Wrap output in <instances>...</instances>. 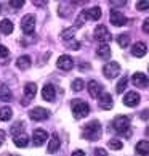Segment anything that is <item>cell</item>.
<instances>
[{
    "mask_svg": "<svg viewBox=\"0 0 149 156\" xmlns=\"http://www.w3.org/2000/svg\"><path fill=\"white\" fill-rule=\"evenodd\" d=\"M55 95H56V92H55L53 84H47V85H45L43 90H42V97H43V100H47V101H53V100H55Z\"/></svg>",
    "mask_w": 149,
    "mask_h": 156,
    "instance_id": "2e32d148",
    "label": "cell"
},
{
    "mask_svg": "<svg viewBox=\"0 0 149 156\" xmlns=\"http://www.w3.org/2000/svg\"><path fill=\"white\" fill-rule=\"evenodd\" d=\"M72 113L77 119H82V118H87L90 114V106L88 103H85L82 100H74L72 101Z\"/></svg>",
    "mask_w": 149,
    "mask_h": 156,
    "instance_id": "3957f363",
    "label": "cell"
},
{
    "mask_svg": "<svg viewBox=\"0 0 149 156\" xmlns=\"http://www.w3.org/2000/svg\"><path fill=\"white\" fill-rule=\"evenodd\" d=\"M122 142L119 140V138H112V140H109V148L112 150H122Z\"/></svg>",
    "mask_w": 149,
    "mask_h": 156,
    "instance_id": "1f68e13d",
    "label": "cell"
},
{
    "mask_svg": "<svg viewBox=\"0 0 149 156\" xmlns=\"http://www.w3.org/2000/svg\"><path fill=\"white\" fill-rule=\"evenodd\" d=\"M0 10H2V8H0Z\"/></svg>",
    "mask_w": 149,
    "mask_h": 156,
    "instance_id": "7dc6e473",
    "label": "cell"
},
{
    "mask_svg": "<svg viewBox=\"0 0 149 156\" xmlns=\"http://www.w3.org/2000/svg\"><path fill=\"white\" fill-rule=\"evenodd\" d=\"M11 156H13V154H11Z\"/></svg>",
    "mask_w": 149,
    "mask_h": 156,
    "instance_id": "bcb514c9",
    "label": "cell"
},
{
    "mask_svg": "<svg viewBox=\"0 0 149 156\" xmlns=\"http://www.w3.org/2000/svg\"><path fill=\"white\" fill-rule=\"evenodd\" d=\"M50 116V113H48V109H45L42 106H37V108H32L31 111H29V118L32 121H43V119H48Z\"/></svg>",
    "mask_w": 149,
    "mask_h": 156,
    "instance_id": "52a82bcc",
    "label": "cell"
},
{
    "mask_svg": "<svg viewBox=\"0 0 149 156\" xmlns=\"http://www.w3.org/2000/svg\"><path fill=\"white\" fill-rule=\"evenodd\" d=\"M95 39L101 44H107L112 39V36H111V32L107 31V27L101 24V26H96V29H95Z\"/></svg>",
    "mask_w": 149,
    "mask_h": 156,
    "instance_id": "277c9868",
    "label": "cell"
},
{
    "mask_svg": "<svg viewBox=\"0 0 149 156\" xmlns=\"http://www.w3.org/2000/svg\"><path fill=\"white\" fill-rule=\"evenodd\" d=\"M85 18H87V16H85V11H82V13H80V15L77 16V23H76V26H77V27L83 26V23H85Z\"/></svg>",
    "mask_w": 149,
    "mask_h": 156,
    "instance_id": "d590c367",
    "label": "cell"
},
{
    "mask_svg": "<svg viewBox=\"0 0 149 156\" xmlns=\"http://www.w3.org/2000/svg\"><path fill=\"white\" fill-rule=\"evenodd\" d=\"M93 156H107V153H106V150H104V148H95Z\"/></svg>",
    "mask_w": 149,
    "mask_h": 156,
    "instance_id": "8d00e7d4",
    "label": "cell"
},
{
    "mask_svg": "<svg viewBox=\"0 0 149 156\" xmlns=\"http://www.w3.org/2000/svg\"><path fill=\"white\" fill-rule=\"evenodd\" d=\"M131 82H133L136 87H146V85L149 84L147 82V77L143 73H135L133 77H131Z\"/></svg>",
    "mask_w": 149,
    "mask_h": 156,
    "instance_id": "e0dca14e",
    "label": "cell"
},
{
    "mask_svg": "<svg viewBox=\"0 0 149 156\" xmlns=\"http://www.w3.org/2000/svg\"><path fill=\"white\" fill-rule=\"evenodd\" d=\"M36 94H37V85L36 84H26L24 85V97L26 98H22V105H27L34 97H36Z\"/></svg>",
    "mask_w": 149,
    "mask_h": 156,
    "instance_id": "9c48e42d",
    "label": "cell"
},
{
    "mask_svg": "<svg viewBox=\"0 0 149 156\" xmlns=\"http://www.w3.org/2000/svg\"><path fill=\"white\" fill-rule=\"evenodd\" d=\"M83 87H85V84H83V80H82V79H76V80L72 82V90H74V92L83 90Z\"/></svg>",
    "mask_w": 149,
    "mask_h": 156,
    "instance_id": "4dcf8cb0",
    "label": "cell"
},
{
    "mask_svg": "<svg viewBox=\"0 0 149 156\" xmlns=\"http://www.w3.org/2000/svg\"><path fill=\"white\" fill-rule=\"evenodd\" d=\"M45 3H47V2H37V0L34 2V5H45Z\"/></svg>",
    "mask_w": 149,
    "mask_h": 156,
    "instance_id": "ee69618b",
    "label": "cell"
},
{
    "mask_svg": "<svg viewBox=\"0 0 149 156\" xmlns=\"http://www.w3.org/2000/svg\"><path fill=\"white\" fill-rule=\"evenodd\" d=\"M111 23H112L114 26L120 27V26L127 24V18H125L124 13H120V11H117V10H112L111 11Z\"/></svg>",
    "mask_w": 149,
    "mask_h": 156,
    "instance_id": "30bf717a",
    "label": "cell"
},
{
    "mask_svg": "<svg viewBox=\"0 0 149 156\" xmlns=\"http://www.w3.org/2000/svg\"><path fill=\"white\" fill-rule=\"evenodd\" d=\"M138 103H140V95L136 92H128L124 97V105H127V106H136Z\"/></svg>",
    "mask_w": 149,
    "mask_h": 156,
    "instance_id": "4fadbf2b",
    "label": "cell"
},
{
    "mask_svg": "<svg viewBox=\"0 0 149 156\" xmlns=\"http://www.w3.org/2000/svg\"><path fill=\"white\" fill-rule=\"evenodd\" d=\"M103 92V85L98 84L96 80H90L88 82V94L93 97V98H98Z\"/></svg>",
    "mask_w": 149,
    "mask_h": 156,
    "instance_id": "5bb4252c",
    "label": "cell"
},
{
    "mask_svg": "<svg viewBox=\"0 0 149 156\" xmlns=\"http://www.w3.org/2000/svg\"><path fill=\"white\" fill-rule=\"evenodd\" d=\"M34 27H36V18L34 15H26L24 18L21 20V29L24 34H32Z\"/></svg>",
    "mask_w": 149,
    "mask_h": 156,
    "instance_id": "5b68a950",
    "label": "cell"
},
{
    "mask_svg": "<svg viewBox=\"0 0 149 156\" xmlns=\"http://www.w3.org/2000/svg\"><path fill=\"white\" fill-rule=\"evenodd\" d=\"M119 71H120V66L116 61L107 63V65H104V68H103V74H104L107 79H114L116 76H119Z\"/></svg>",
    "mask_w": 149,
    "mask_h": 156,
    "instance_id": "8992f818",
    "label": "cell"
},
{
    "mask_svg": "<svg viewBox=\"0 0 149 156\" xmlns=\"http://www.w3.org/2000/svg\"><path fill=\"white\" fill-rule=\"evenodd\" d=\"M72 156H85V153L82 151V150H76V151L72 153Z\"/></svg>",
    "mask_w": 149,
    "mask_h": 156,
    "instance_id": "ab89813d",
    "label": "cell"
},
{
    "mask_svg": "<svg viewBox=\"0 0 149 156\" xmlns=\"http://www.w3.org/2000/svg\"><path fill=\"white\" fill-rule=\"evenodd\" d=\"M74 36H76V27H67V29L63 31L61 39H63V40H71Z\"/></svg>",
    "mask_w": 149,
    "mask_h": 156,
    "instance_id": "4316f807",
    "label": "cell"
},
{
    "mask_svg": "<svg viewBox=\"0 0 149 156\" xmlns=\"http://www.w3.org/2000/svg\"><path fill=\"white\" fill-rule=\"evenodd\" d=\"M16 66H18L19 69H22V71H26V69H29L31 68V56H19L18 61H16Z\"/></svg>",
    "mask_w": 149,
    "mask_h": 156,
    "instance_id": "cb8c5ba5",
    "label": "cell"
},
{
    "mask_svg": "<svg viewBox=\"0 0 149 156\" xmlns=\"http://www.w3.org/2000/svg\"><path fill=\"white\" fill-rule=\"evenodd\" d=\"M143 31L149 34V18H146V20H144V23H143Z\"/></svg>",
    "mask_w": 149,
    "mask_h": 156,
    "instance_id": "74e56055",
    "label": "cell"
},
{
    "mask_svg": "<svg viewBox=\"0 0 149 156\" xmlns=\"http://www.w3.org/2000/svg\"><path fill=\"white\" fill-rule=\"evenodd\" d=\"M96 55H98V58L101 60H107V58H111V48H109V45L107 44H101L98 50H96Z\"/></svg>",
    "mask_w": 149,
    "mask_h": 156,
    "instance_id": "ac0fdd59",
    "label": "cell"
},
{
    "mask_svg": "<svg viewBox=\"0 0 149 156\" xmlns=\"http://www.w3.org/2000/svg\"><path fill=\"white\" fill-rule=\"evenodd\" d=\"M127 82H128V79H127V76L125 77H122L119 80V84H117V87H116V90H117V94H122V92L125 90V87H127Z\"/></svg>",
    "mask_w": 149,
    "mask_h": 156,
    "instance_id": "f546056e",
    "label": "cell"
},
{
    "mask_svg": "<svg viewBox=\"0 0 149 156\" xmlns=\"http://www.w3.org/2000/svg\"><path fill=\"white\" fill-rule=\"evenodd\" d=\"M147 51V47L143 42H136L135 45H131V55L136 56V58H141V56H144Z\"/></svg>",
    "mask_w": 149,
    "mask_h": 156,
    "instance_id": "7c38bea8",
    "label": "cell"
},
{
    "mask_svg": "<svg viewBox=\"0 0 149 156\" xmlns=\"http://www.w3.org/2000/svg\"><path fill=\"white\" fill-rule=\"evenodd\" d=\"M140 116H141V119H147V118H149V111H146V109H144V111H143Z\"/></svg>",
    "mask_w": 149,
    "mask_h": 156,
    "instance_id": "60d3db41",
    "label": "cell"
},
{
    "mask_svg": "<svg viewBox=\"0 0 149 156\" xmlns=\"http://www.w3.org/2000/svg\"><path fill=\"white\" fill-rule=\"evenodd\" d=\"M85 16L91 21H96L101 18V8L100 7H91L88 10H85Z\"/></svg>",
    "mask_w": 149,
    "mask_h": 156,
    "instance_id": "d6986e66",
    "label": "cell"
},
{
    "mask_svg": "<svg viewBox=\"0 0 149 156\" xmlns=\"http://www.w3.org/2000/svg\"><path fill=\"white\" fill-rule=\"evenodd\" d=\"M22 132H24V124H22L21 121H19V122H16L13 127H11V134H13V137L22 134Z\"/></svg>",
    "mask_w": 149,
    "mask_h": 156,
    "instance_id": "f1b7e54d",
    "label": "cell"
},
{
    "mask_svg": "<svg viewBox=\"0 0 149 156\" xmlns=\"http://www.w3.org/2000/svg\"><path fill=\"white\" fill-rule=\"evenodd\" d=\"M136 8H138V10H147L149 8V0H141V2H138V3H136Z\"/></svg>",
    "mask_w": 149,
    "mask_h": 156,
    "instance_id": "836d02e7",
    "label": "cell"
},
{
    "mask_svg": "<svg viewBox=\"0 0 149 156\" xmlns=\"http://www.w3.org/2000/svg\"><path fill=\"white\" fill-rule=\"evenodd\" d=\"M15 29L13 23H11L10 20H2L0 21V32H3L5 36H8V34H11Z\"/></svg>",
    "mask_w": 149,
    "mask_h": 156,
    "instance_id": "7402d4cb",
    "label": "cell"
},
{
    "mask_svg": "<svg viewBox=\"0 0 149 156\" xmlns=\"http://www.w3.org/2000/svg\"><path fill=\"white\" fill-rule=\"evenodd\" d=\"M47 138H48V134L43 129H36L34 130V145L36 147L43 145V143L47 142Z\"/></svg>",
    "mask_w": 149,
    "mask_h": 156,
    "instance_id": "8fae6325",
    "label": "cell"
},
{
    "mask_svg": "<svg viewBox=\"0 0 149 156\" xmlns=\"http://www.w3.org/2000/svg\"><path fill=\"white\" fill-rule=\"evenodd\" d=\"M69 48H72V50H79V48H80V42H71Z\"/></svg>",
    "mask_w": 149,
    "mask_h": 156,
    "instance_id": "f35d334b",
    "label": "cell"
},
{
    "mask_svg": "<svg viewBox=\"0 0 149 156\" xmlns=\"http://www.w3.org/2000/svg\"><path fill=\"white\" fill-rule=\"evenodd\" d=\"M59 145H61L59 137H58V135H53V137L50 138V143H48V148H47V150H48V153H51V154L56 153V151L59 150Z\"/></svg>",
    "mask_w": 149,
    "mask_h": 156,
    "instance_id": "603a6c76",
    "label": "cell"
},
{
    "mask_svg": "<svg viewBox=\"0 0 149 156\" xmlns=\"http://www.w3.org/2000/svg\"><path fill=\"white\" fill-rule=\"evenodd\" d=\"M56 66L59 69H63V71H71L74 68V60L69 55H61L58 58V61H56Z\"/></svg>",
    "mask_w": 149,
    "mask_h": 156,
    "instance_id": "ba28073f",
    "label": "cell"
},
{
    "mask_svg": "<svg viewBox=\"0 0 149 156\" xmlns=\"http://www.w3.org/2000/svg\"><path fill=\"white\" fill-rule=\"evenodd\" d=\"M3 142H5V132H3V130H0V145H2Z\"/></svg>",
    "mask_w": 149,
    "mask_h": 156,
    "instance_id": "b9f144b4",
    "label": "cell"
},
{
    "mask_svg": "<svg viewBox=\"0 0 149 156\" xmlns=\"http://www.w3.org/2000/svg\"><path fill=\"white\" fill-rule=\"evenodd\" d=\"M112 5H125V3H127V2H111Z\"/></svg>",
    "mask_w": 149,
    "mask_h": 156,
    "instance_id": "7bdbcfd3",
    "label": "cell"
},
{
    "mask_svg": "<svg viewBox=\"0 0 149 156\" xmlns=\"http://www.w3.org/2000/svg\"><path fill=\"white\" fill-rule=\"evenodd\" d=\"M146 135H147V137H149V126H147V127H146Z\"/></svg>",
    "mask_w": 149,
    "mask_h": 156,
    "instance_id": "f6af8a7d",
    "label": "cell"
},
{
    "mask_svg": "<svg viewBox=\"0 0 149 156\" xmlns=\"http://www.w3.org/2000/svg\"><path fill=\"white\" fill-rule=\"evenodd\" d=\"M11 116H13V111H11L10 106L0 108V121H10Z\"/></svg>",
    "mask_w": 149,
    "mask_h": 156,
    "instance_id": "484cf974",
    "label": "cell"
},
{
    "mask_svg": "<svg viewBox=\"0 0 149 156\" xmlns=\"http://www.w3.org/2000/svg\"><path fill=\"white\" fill-rule=\"evenodd\" d=\"M11 98H13V95H11V90L7 84H0V100L2 101H11Z\"/></svg>",
    "mask_w": 149,
    "mask_h": 156,
    "instance_id": "ffe728a7",
    "label": "cell"
},
{
    "mask_svg": "<svg viewBox=\"0 0 149 156\" xmlns=\"http://www.w3.org/2000/svg\"><path fill=\"white\" fill-rule=\"evenodd\" d=\"M10 56V50L5 47V45H0V60L7 61V58Z\"/></svg>",
    "mask_w": 149,
    "mask_h": 156,
    "instance_id": "d6a6232c",
    "label": "cell"
},
{
    "mask_svg": "<svg viewBox=\"0 0 149 156\" xmlns=\"http://www.w3.org/2000/svg\"><path fill=\"white\" fill-rule=\"evenodd\" d=\"M136 153L141 154V156H146V154H149V142H146V140H141V142L136 143Z\"/></svg>",
    "mask_w": 149,
    "mask_h": 156,
    "instance_id": "d4e9b609",
    "label": "cell"
},
{
    "mask_svg": "<svg viewBox=\"0 0 149 156\" xmlns=\"http://www.w3.org/2000/svg\"><path fill=\"white\" fill-rule=\"evenodd\" d=\"M117 44H119L122 48H125V47L130 44V36H128V34H120V36L117 37Z\"/></svg>",
    "mask_w": 149,
    "mask_h": 156,
    "instance_id": "83f0119b",
    "label": "cell"
},
{
    "mask_svg": "<svg viewBox=\"0 0 149 156\" xmlns=\"http://www.w3.org/2000/svg\"><path fill=\"white\" fill-rule=\"evenodd\" d=\"M13 142H15V145H16V147H19V148H26V147H27V143H29V137H27V135L24 134V132H22V134L13 137Z\"/></svg>",
    "mask_w": 149,
    "mask_h": 156,
    "instance_id": "44dd1931",
    "label": "cell"
},
{
    "mask_svg": "<svg viewBox=\"0 0 149 156\" xmlns=\"http://www.w3.org/2000/svg\"><path fill=\"white\" fill-rule=\"evenodd\" d=\"M114 130L119 134H124L125 137H130V118L128 116H117L112 121Z\"/></svg>",
    "mask_w": 149,
    "mask_h": 156,
    "instance_id": "7a4b0ae2",
    "label": "cell"
},
{
    "mask_svg": "<svg viewBox=\"0 0 149 156\" xmlns=\"http://www.w3.org/2000/svg\"><path fill=\"white\" fill-rule=\"evenodd\" d=\"M10 7H13V8L24 7V0H10Z\"/></svg>",
    "mask_w": 149,
    "mask_h": 156,
    "instance_id": "e575fe53",
    "label": "cell"
},
{
    "mask_svg": "<svg viewBox=\"0 0 149 156\" xmlns=\"http://www.w3.org/2000/svg\"><path fill=\"white\" fill-rule=\"evenodd\" d=\"M101 134H103V127H101V124L98 122V121H91V122H88L83 127V132H82V135L87 138V140H91V142L100 140Z\"/></svg>",
    "mask_w": 149,
    "mask_h": 156,
    "instance_id": "6da1fadb",
    "label": "cell"
},
{
    "mask_svg": "<svg viewBox=\"0 0 149 156\" xmlns=\"http://www.w3.org/2000/svg\"><path fill=\"white\" fill-rule=\"evenodd\" d=\"M98 98H100V108L101 109H111L112 108L114 101H112V97L109 94H103Z\"/></svg>",
    "mask_w": 149,
    "mask_h": 156,
    "instance_id": "9a60e30c",
    "label": "cell"
}]
</instances>
